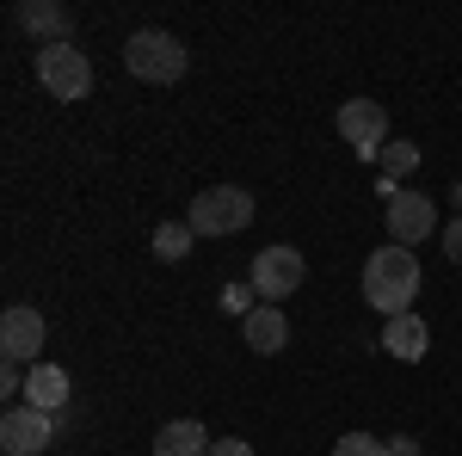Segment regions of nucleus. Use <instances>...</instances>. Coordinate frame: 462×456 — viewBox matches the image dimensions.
Listing matches in <instances>:
<instances>
[{
	"instance_id": "f257e3e1",
	"label": "nucleus",
	"mask_w": 462,
	"mask_h": 456,
	"mask_svg": "<svg viewBox=\"0 0 462 456\" xmlns=\"http://www.w3.org/2000/svg\"><path fill=\"white\" fill-rule=\"evenodd\" d=\"M413 296H420V259H413V247H394V241L376 247L364 259V302L383 321H394V315H413Z\"/></svg>"
},
{
	"instance_id": "f03ea898",
	"label": "nucleus",
	"mask_w": 462,
	"mask_h": 456,
	"mask_svg": "<svg viewBox=\"0 0 462 456\" xmlns=\"http://www.w3.org/2000/svg\"><path fill=\"white\" fill-rule=\"evenodd\" d=\"M124 69L136 74V80H148V87H173V80H185V69H191V50H185L173 32L148 25V32H136L124 43Z\"/></svg>"
},
{
	"instance_id": "7ed1b4c3",
	"label": "nucleus",
	"mask_w": 462,
	"mask_h": 456,
	"mask_svg": "<svg viewBox=\"0 0 462 456\" xmlns=\"http://www.w3.org/2000/svg\"><path fill=\"white\" fill-rule=\"evenodd\" d=\"M191 235H241L253 222V191L241 185H210V191H198L191 198Z\"/></svg>"
},
{
	"instance_id": "20e7f679",
	"label": "nucleus",
	"mask_w": 462,
	"mask_h": 456,
	"mask_svg": "<svg viewBox=\"0 0 462 456\" xmlns=\"http://www.w3.org/2000/svg\"><path fill=\"white\" fill-rule=\"evenodd\" d=\"M37 87L50 99H87L93 93V62L74 43H43L37 50Z\"/></svg>"
},
{
	"instance_id": "39448f33",
	"label": "nucleus",
	"mask_w": 462,
	"mask_h": 456,
	"mask_svg": "<svg viewBox=\"0 0 462 456\" xmlns=\"http://www.w3.org/2000/svg\"><path fill=\"white\" fill-rule=\"evenodd\" d=\"M302 278H309V259L296 253V247H259V259H253V290H259V302H278L284 309V296H296L302 290Z\"/></svg>"
},
{
	"instance_id": "423d86ee",
	"label": "nucleus",
	"mask_w": 462,
	"mask_h": 456,
	"mask_svg": "<svg viewBox=\"0 0 462 456\" xmlns=\"http://www.w3.org/2000/svg\"><path fill=\"white\" fill-rule=\"evenodd\" d=\"M333 124H339V136L352 142L364 161H376V154L394 142V136H389V111H383V99H346Z\"/></svg>"
},
{
	"instance_id": "0eeeda50",
	"label": "nucleus",
	"mask_w": 462,
	"mask_h": 456,
	"mask_svg": "<svg viewBox=\"0 0 462 456\" xmlns=\"http://www.w3.org/2000/svg\"><path fill=\"white\" fill-rule=\"evenodd\" d=\"M56 444V414H43V407H6V420H0V451L6 456H43Z\"/></svg>"
},
{
	"instance_id": "6e6552de",
	"label": "nucleus",
	"mask_w": 462,
	"mask_h": 456,
	"mask_svg": "<svg viewBox=\"0 0 462 456\" xmlns=\"http://www.w3.org/2000/svg\"><path fill=\"white\" fill-rule=\"evenodd\" d=\"M37 351H43V315H37V309H25V302H13V309L0 315V358L32 370V364H43Z\"/></svg>"
},
{
	"instance_id": "1a4fd4ad",
	"label": "nucleus",
	"mask_w": 462,
	"mask_h": 456,
	"mask_svg": "<svg viewBox=\"0 0 462 456\" xmlns=\"http://www.w3.org/2000/svg\"><path fill=\"white\" fill-rule=\"evenodd\" d=\"M431 228H438V204H431L426 191H401V198L389 204V241L394 247L431 241Z\"/></svg>"
},
{
	"instance_id": "9d476101",
	"label": "nucleus",
	"mask_w": 462,
	"mask_h": 456,
	"mask_svg": "<svg viewBox=\"0 0 462 456\" xmlns=\"http://www.w3.org/2000/svg\"><path fill=\"white\" fill-rule=\"evenodd\" d=\"M13 19H19V32L43 37V43H69V32H74V13L62 0H25Z\"/></svg>"
},
{
	"instance_id": "9b49d317",
	"label": "nucleus",
	"mask_w": 462,
	"mask_h": 456,
	"mask_svg": "<svg viewBox=\"0 0 462 456\" xmlns=\"http://www.w3.org/2000/svg\"><path fill=\"white\" fill-rule=\"evenodd\" d=\"M426 346H431V333H426V321H420V315L383 321V351H389V358H401V364H420V358H426Z\"/></svg>"
},
{
	"instance_id": "f8f14e48",
	"label": "nucleus",
	"mask_w": 462,
	"mask_h": 456,
	"mask_svg": "<svg viewBox=\"0 0 462 456\" xmlns=\"http://www.w3.org/2000/svg\"><path fill=\"white\" fill-rule=\"evenodd\" d=\"M241 333H247V346L265 351V358L290 346V321H284V309H278V302H259V309L241 321Z\"/></svg>"
},
{
	"instance_id": "ddd939ff",
	"label": "nucleus",
	"mask_w": 462,
	"mask_h": 456,
	"mask_svg": "<svg viewBox=\"0 0 462 456\" xmlns=\"http://www.w3.org/2000/svg\"><path fill=\"white\" fill-rule=\"evenodd\" d=\"M25 407L62 414V407H69V370H62V364H32V377H25Z\"/></svg>"
},
{
	"instance_id": "4468645a",
	"label": "nucleus",
	"mask_w": 462,
	"mask_h": 456,
	"mask_svg": "<svg viewBox=\"0 0 462 456\" xmlns=\"http://www.w3.org/2000/svg\"><path fill=\"white\" fill-rule=\"evenodd\" d=\"M210 432L198 420H167L161 432H154V456H210Z\"/></svg>"
},
{
	"instance_id": "2eb2a0df",
	"label": "nucleus",
	"mask_w": 462,
	"mask_h": 456,
	"mask_svg": "<svg viewBox=\"0 0 462 456\" xmlns=\"http://www.w3.org/2000/svg\"><path fill=\"white\" fill-rule=\"evenodd\" d=\"M191 247H198L191 222H161V228H154V259H167V265H179Z\"/></svg>"
},
{
	"instance_id": "dca6fc26",
	"label": "nucleus",
	"mask_w": 462,
	"mask_h": 456,
	"mask_svg": "<svg viewBox=\"0 0 462 456\" xmlns=\"http://www.w3.org/2000/svg\"><path fill=\"white\" fill-rule=\"evenodd\" d=\"M413 167H420V148H413V142H401V136H394L389 148H383V179H389V185H401V179L413 173Z\"/></svg>"
},
{
	"instance_id": "f3484780",
	"label": "nucleus",
	"mask_w": 462,
	"mask_h": 456,
	"mask_svg": "<svg viewBox=\"0 0 462 456\" xmlns=\"http://www.w3.org/2000/svg\"><path fill=\"white\" fill-rule=\"evenodd\" d=\"M216 302H222V315L247 321L253 309H259V290H253V284H222V296H216Z\"/></svg>"
},
{
	"instance_id": "a211bd4d",
	"label": "nucleus",
	"mask_w": 462,
	"mask_h": 456,
	"mask_svg": "<svg viewBox=\"0 0 462 456\" xmlns=\"http://www.w3.org/2000/svg\"><path fill=\"white\" fill-rule=\"evenodd\" d=\"M333 456H389V444L370 438V432H346V438L333 444Z\"/></svg>"
},
{
	"instance_id": "6ab92c4d",
	"label": "nucleus",
	"mask_w": 462,
	"mask_h": 456,
	"mask_svg": "<svg viewBox=\"0 0 462 456\" xmlns=\"http://www.w3.org/2000/svg\"><path fill=\"white\" fill-rule=\"evenodd\" d=\"M210 456H253V444H247V438H216Z\"/></svg>"
},
{
	"instance_id": "aec40b11",
	"label": "nucleus",
	"mask_w": 462,
	"mask_h": 456,
	"mask_svg": "<svg viewBox=\"0 0 462 456\" xmlns=\"http://www.w3.org/2000/svg\"><path fill=\"white\" fill-rule=\"evenodd\" d=\"M444 253L462 265V216H457V222H444Z\"/></svg>"
},
{
	"instance_id": "412c9836",
	"label": "nucleus",
	"mask_w": 462,
	"mask_h": 456,
	"mask_svg": "<svg viewBox=\"0 0 462 456\" xmlns=\"http://www.w3.org/2000/svg\"><path fill=\"white\" fill-rule=\"evenodd\" d=\"M389 456H420V444L413 438H389Z\"/></svg>"
},
{
	"instance_id": "4be33fe9",
	"label": "nucleus",
	"mask_w": 462,
	"mask_h": 456,
	"mask_svg": "<svg viewBox=\"0 0 462 456\" xmlns=\"http://www.w3.org/2000/svg\"><path fill=\"white\" fill-rule=\"evenodd\" d=\"M450 204H457V216H462V179H457V185H450Z\"/></svg>"
}]
</instances>
